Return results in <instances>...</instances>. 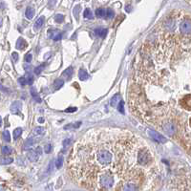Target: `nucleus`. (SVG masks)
Here are the masks:
<instances>
[{"mask_svg":"<svg viewBox=\"0 0 191 191\" xmlns=\"http://www.w3.org/2000/svg\"><path fill=\"white\" fill-rule=\"evenodd\" d=\"M180 31L183 35H191V21L189 19H183L180 23Z\"/></svg>","mask_w":191,"mask_h":191,"instance_id":"f257e3e1","label":"nucleus"},{"mask_svg":"<svg viewBox=\"0 0 191 191\" xmlns=\"http://www.w3.org/2000/svg\"><path fill=\"white\" fill-rule=\"evenodd\" d=\"M148 134H149V136L155 140V141H157V142H159V143H164V142H166V139L162 136V135H161L160 133H158V132H156V131H153V130H148Z\"/></svg>","mask_w":191,"mask_h":191,"instance_id":"f03ea898","label":"nucleus"},{"mask_svg":"<svg viewBox=\"0 0 191 191\" xmlns=\"http://www.w3.org/2000/svg\"><path fill=\"white\" fill-rule=\"evenodd\" d=\"M41 154V148L40 147H37V149L35 151V150H31L27 153V158L31 161H37L38 158H39V155Z\"/></svg>","mask_w":191,"mask_h":191,"instance_id":"7ed1b4c3","label":"nucleus"},{"mask_svg":"<svg viewBox=\"0 0 191 191\" xmlns=\"http://www.w3.org/2000/svg\"><path fill=\"white\" fill-rule=\"evenodd\" d=\"M22 108V103L20 101H14L11 105V112L15 115H20V109Z\"/></svg>","mask_w":191,"mask_h":191,"instance_id":"20e7f679","label":"nucleus"},{"mask_svg":"<svg viewBox=\"0 0 191 191\" xmlns=\"http://www.w3.org/2000/svg\"><path fill=\"white\" fill-rule=\"evenodd\" d=\"M49 35L55 41H57L62 38V33H60L59 31H49Z\"/></svg>","mask_w":191,"mask_h":191,"instance_id":"39448f33","label":"nucleus"},{"mask_svg":"<svg viewBox=\"0 0 191 191\" xmlns=\"http://www.w3.org/2000/svg\"><path fill=\"white\" fill-rule=\"evenodd\" d=\"M27 42L25 41V39L22 38V37H19L17 39V42H16V48L19 50H24L25 48L27 47Z\"/></svg>","mask_w":191,"mask_h":191,"instance_id":"423d86ee","label":"nucleus"},{"mask_svg":"<svg viewBox=\"0 0 191 191\" xmlns=\"http://www.w3.org/2000/svg\"><path fill=\"white\" fill-rule=\"evenodd\" d=\"M122 101V97H121V95L119 94H116L114 97L112 98L111 101H110V104L112 107H116L117 105V103H119Z\"/></svg>","mask_w":191,"mask_h":191,"instance_id":"0eeeda50","label":"nucleus"},{"mask_svg":"<svg viewBox=\"0 0 191 191\" xmlns=\"http://www.w3.org/2000/svg\"><path fill=\"white\" fill-rule=\"evenodd\" d=\"M73 73H74V70L72 67H69L67 68L63 73H62V77L66 78V79H71L72 76H73Z\"/></svg>","mask_w":191,"mask_h":191,"instance_id":"6e6552de","label":"nucleus"},{"mask_svg":"<svg viewBox=\"0 0 191 191\" xmlns=\"http://www.w3.org/2000/svg\"><path fill=\"white\" fill-rule=\"evenodd\" d=\"M79 78L82 81L86 80L89 78V75H88V73L86 72V70H84V69H80L79 70Z\"/></svg>","mask_w":191,"mask_h":191,"instance_id":"1a4fd4ad","label":"nucleus"},{"mask_svg":"<svg viewBox=\"0 0 191 191\" xmlns=\"http://www.w3.org/2000/svg\"><path fill=\"white\" fill-rule=\"evenodd\" d=\"M43 24H44V16H41L35 22V26L34 27H35V30H38L43 26Z\"/></svg>","mask_w":191,"mask_h":191,"instance_id":"9d476101","label":"nucleus"},{"mask_svg":"<svg viewBox=\"0 0 191 191\" xmlns=\"http://www.w3.org/2000/svg\"><path fill=\"white\" fill-rule=\"evenodd\" d=\"M34 143H35V140H34L32 138H29V139L25 141V143H24V149L27 150V149H29V148H32V146L34 145Z\"/></svg>","mask_w":191,"mask_h":191,"instance_id":"9b49d317","label":"nucleus"},{"mask_svg":"<svg viewBox=\"0 0 191 191\" xmlns=\"http://www.w3.org/2000/svg\"><path fill=\"white\" fill-rule=\"evenodd\" d=\"M25 15L28 19H32L35 15V10L31 7H28L26 9V12H25Z\"/></svg>","mask_w":191,"mask_h":191,"instance_id":"f8f14e48","label":"nucleus"},{"mask_svg":"<svg viewBox=\"0 0 191 191\" xmlns=\"http://www.w3.org/2000/svg\"><path fill=\"white\" fill-rule=\"evenodd\" d=\"M63 84H64L63 79H56L55 82H54V88H55L56 90H58V89H60V88L63 86Z\"/></svg>","mask_w":191,"mask_h":191,"instance_id":"ddd939ff","label":"nucleus"},{"mask_svg":"<svg viewBox=\"0 0 191 191\" xmlns=\"http://www.w3.org/2000/svg\"><path fill=\"white\" fill-rule=\"evenodd\" d=\"M96 15L98 17H104L106 15V10L102 9V8L97 9V11H96Z\"/></svg>","mask_w":191,"mask_h":191,"instance_id":"4468645a","label":"nucleus"},{"mask_svg":"<svg viewBox=\"0 0 191 191\" xmlns=\"http://www.w3.org/2000/svg\"><path fill=\"white\" fill-rule=\"evenodd\" d=\"M95 32H96V35H98L101 36V37H104V36L107 35V30H106V29H101V28H100V29H97Z\"/></svg>","mask_w":191,"mask_h":191,"instance_id":"2eb2a0df","label":"nucleus"},{"mask_svg":"<svg viewBox=\"0 0 191 191\" xmlns=\"http://www.w3.org/2000/svg\"><path fill=\"white\" fill-rule=\"evenodd\" d=\"M12 153V148L9 146V145H4L2 147V154L5 155V156H8Z\"/></svg>","mask_w":191,"mask_h":191,"instance_id":"dca6fc26","label":"nucleus"},{"mask_svg":"<svg viewBox=\"0 0 191 191\" xmlns=\"http://www.w3.org/2000/svg\"><path fill=\"white\" fill-rule=\"evenodd\" d=\"M44 133H45V129L41 126L35 127L34 129V134H35V135H43Z\"/></svg>","mask_w":191,"mask_h":191,"instance_id":"f3484780","label":"nucleus"},{"mask_svg":"<svg viewBox=\"0 0 191 191\" xmlns=\"http://www.w3.org/2000/svg\"><path fill=\"white\" fill-rule=\"evenodd\" d=\"M22 131H23L22 128H16V129H14V139H17L21 136Z\"/></svg>","mask_w":191,"mask_h":191,"instance_id":"a211bd4d","label":"nucleus"},{"mask_svg":"<svg viewBox=\"0 0 191 191\" xmlns=\"http://www.w3.org/2000/svg\"><path fill=\"white\" fill-rule=\"evenodd\" d=\"M117 110H118V112H121L122 114H124V113H125V112H124V102H123V100L121 101V102L118 103Z\"/></svg>","mask_w":191,"mask_h":191,"instance_id":"6ab92c4d","label":"nucleus"},{"mask_svg":"<svg viewBox=\"0 0 191 191\" xmlns=\"http://www.w3.org/2000/svg\"><path fill=\"white\" fill-rule=\"evenodd\" d=\"M31 94H32V96H33V97L36 100V101H38V102H40L41 101V100L38 98V96H37V93L35 92V89L34 88V87H32L31 88Z\"/></svg>","mask_w":191,"mask_h":191,"instance_id":"aec40b11","label":"nucleus"},{"mask_svg":"<svg viewBox=\"0 0 191 191\" xmlns=\"http://www.w3.org/2000/svg\"><path fill=\"white\" fill-rule=\"evenodd\" d=\"M18 82L20 83V85L25 86V85L28 83V79H27V78H25V77H21V78L18 79Z\"/></svg>","mask_w":191,"mask_h":191,"instance_id":"412c9836","label":"nucleus"},{"mask_svg":"<svg viewBox=\"0 0 191 191\" xmlns=\"http://www.w3.org/2000/svg\"><path fill=\"white\" fill-rule=\"evenodd\" d=\"M83 15L85 18H92L93 17V14H92V12L90 9H85L84 13H83Z\"/></svg>","mask_w":191,"mask_h":191,"instance_id":"4be33fe9","label":"nucleus"},{"mask_svg":"<svg viewBox=\"0 0 191 191\" xmlns=\"http://www.w3.org/2000/svg\"><path fill=\"white\" fill-rule=\"evenodd\" d=\"M13 159L12 158H2L1 159V163L2 164H10L13 162Z\"/></svg>","mask_w":191,"mask_h":191,"instance_id":"5701e85b","label":"nucleus"},{"mask_svg":"<svg viewBox=\"0 0 191 191\" xmlns=\"http://www.w3.org/2000/svg\"><path fill=\"white\" fill-rule=\"evenodd\" d=\"M62 163H63V157L60 156V157H58V159H57V161H56L57 168H60V167L62 166Z\"/></svg>","mask_w":191,"mask_h":191,"instance_id":"b1692460","label":"nucleus"},{"mask_svg":"<svg viewBox=\"0 0 191 191\" xmlns=\"http://www.w3.org/2000/svg\"><path fill=\"white\" fill-rule=\"evenodd\" d=\"M2 136H3V139H4L5 140H7V141H10V140H11V136H10V133H9L8 130H5V131L3 132Z\"/></svg>","mask_w":191,"mask_h":191,"instance_id":"393cba45","label":"nucleus"},{"mask_svg":"<svg viewBox=\"0 0 191 191\" xmlns=\"http://www.w3.org/2000/svg\"><path fill=\"white\" fill-rule=\"evenodd\" d=\"M43 69H44V64H42V65H40V66L36 67V68L35 69V75H40L41 72L43 71Z\"/></svg>","mask_w":191,"mask_h":191,"instance_id":"a878e982","label":"nucleus"},{"mask_svg":"<svg viewBox=\"0 0 191 191\" xmlns=\"http://www.w3.org/2000/svg\"><path fill=\"white\" fill-rule=\"evenodd\" d=\"M63 20H64V16H63L62 14H57V15L55 16V21H56L57 23H61Z\"/></svg>","mask_w":191,"mask_h":191,"instance_id":"bb28decb","label":"nucleus"},{"mask_svg":"<svg viewBox=\"0 0 191 191\" xmlns=\"http://www.w3.org/2000/svg\"><path fill=\"white\" fill-rule=\"evenodd\" d=\"M32 59H33L32 54H31V53H27V54L25 55V61H26L27 63H30V62L32 61Z\"/></svg>","mask_w":191,"mask_h":191,"instance_id":"cd10ccee","label":"nucleus"},{"mask_svg":"<svg viewBox=\"0 0 191 191\" xmlns=\"http://www.w3.org/2000/svg\"><path fill=\"white\" fill-rule=\"evenodd\" d=\"M114 15H115L114 12H113L111 9H107V11H106V16H107L108 18H113Z\"/></svg>","mask_w":191,"mask_h":191,"instance_id":"c85d7f7f","label":"nucleus"},{"mask_svg":"<svg viewBox=\"0 0 191 191\" xmlns=\"http://www.w3.org/2000/svg\"><path fill=\"white\" fill-rule=\"evenodd\" d=\"M75 111H77V107H69L68 109L65 110L66 113H73Z\"/></svg>","mask_w":191,"mask_h":191,"instance_id":"c756f323","label":"nucleus"},{"mask_svg":"<svg viewBox=\"0 0 191 191\" xmlns=\"http://www.w3.org/2000/svg\"><path fill=\"white\" fill-rule=\"evenodd\" d=\"M51 149H52V145H47L45 146V148H44L45 153H49V152L51 151Z\"/></svg>","mask_w":191,"mask_h":191,"instance_id":"7c9ffc66","label":"nucleus"},{"mask_svg":"<svg viewBox=\"0 0 191 191\" xmlns=\"http://www.w3.org/2000/svg\"><path fill=\"white\" fill-rule=\"evenodd\" d=\"M12 57H13V59L14 61H17L18 60V54L17 53H13L12 54Z\"/></svg>","mask_w":191,"mask_h":191,"instance_id":"2f4dec72","label":"nucleus"},{"mask_svg":"<svg viewBox=\"0 0 191 191\" xmlns=\"http://www.w3.org/2000/svg\"><path fill=\"white\" fill-rule=\"evenodd\" d=\"M70 142H71V139H65V140L63 141V146H64V147H66V146H67V145H69Z\"/></svg>","mask_w":191,"mask_h":191,"instance_id":"473e14b6","label":"nucleus"},{"mask_svg":"<svg viewBox=\"0 0 191 191\" xmlns=\"http://www.w3.org/2000/svg\"><path fill=\"white\" fill-rule=\"evenodd\" d=\"M33 81H34V79H33V77H32V76H30V77H29V79H28V83H29L30 85H32Z\"/></svg>","mask_w":191,"mask_h":191,"instance_id":"72a5a7b5","label":"nucleus"},{"mask_svg":"<svg viewBox=\"0 0 191 191\" xmlns=\"http://www.w3.org/2000/svg\"><path fill=\"white\" fill-rule=\"evenodd\" d=\"M189 123H190V125H191V117H190V121H189Z\"/></svg>","mask_w":191,"mask_h":191,"instance_id":"f704fd0d","label":"nucleus"}]
</instances>
